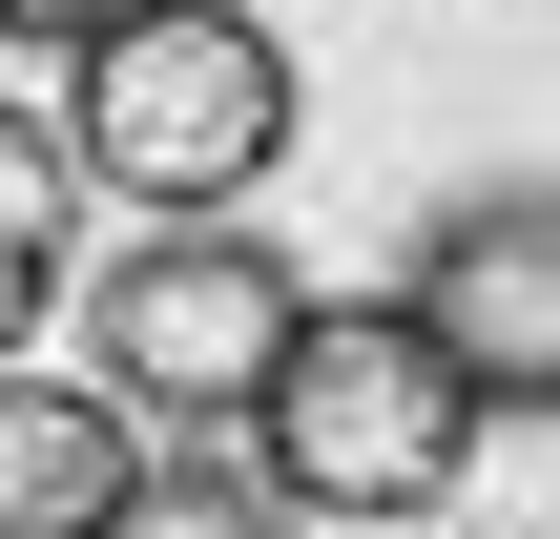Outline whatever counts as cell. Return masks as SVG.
<instances>
[{"label": "cell", "mask_w": 560, "mask_h": 539, "mask_svg": "<svg viewBox=\"0 0 560 539\" xmlns=\"http://www.w3.org/2000/svg\"><path fill=\"white\" fill-rule=\"evenodd\" d=\"M104 539H291V519H270L249 478H208V457H145V478H125V519H104Z\"/></svg>", "instance_id": "6"}, {"label": "cell", "mask_w": 560, "mask_h": 539, "mask_svg": "<svg viewBox=\"0 0 560 539\" xmlns=\"http://www.w3.org/2000/svg\"><path fill=\"white\" fill-rule=\"evenodd\" d=\"M104 21H125V0H0V42H62V62H83Z\"/></svg>", "instance_id": "9"}, {"label": "cell", "mask_w": 560, "mask_h": 539, "mask_svg": "<svg viewBox=\"0 0 560 539\" xmlns=\"http://www.w3.org/2000/svg\"><path fill=\"white\" fill-rule=\"evenodd\" d=\"M42 291H62V249H21V229H0V353L42 332Z\"/></svg>", "instance_id": "8"}, {"label": "cell", "mask_w": 560, "mask_h": 539, "mask_svg": "<svg viewBox=\"0 0 560 539\" xmlns=\"http://www.w3.org/2000/svg\"><path fill=\"white\" fill-rule=\"evenodd\" d=\"M478 415H499V395H478L395 291H312L229 436H249V499H270V519H436V499L478 478Z\"/></svg>", "instance_id": "1"}, {"label": "cell", "mask_w": 560, "mask_h": 539, "mask_svg": "<svg viewBox=\"0 0 560 539\" xmlns=\"http://www.w3.org/2000/svg\"><path fill=\"white\" fill-rule=\"evenodd\" d=\"M62 166L125 208H249L291 166V42L249 0H125L62 83Z\"/></svg>", "instance_id": "2"}, {"label": "cell", "mask_w": 560, "mask_h": 539, "mask_svg": "<svg viewBox=\"0 0 560 539\" xmlns=\"http://www.w3.org/2000/svg\"><path fill=\"white\" fill-rule=\"evenodd\" d=\"M291 312H312V270L270 249V229H208V208H166L104 291H83V353H104V395L125 415H166V436H229L249 415V374L291 353Z\"/></svg>", "instance_id": "3"}, {"label": "cell", "mask_w": 560, "mask_h": 539, "mask_svg": "<svg viewBox=\"0 0 560 539\" xmlns=\"http://www.w3.org/2000/svg\"><path fill=\"white\" fill-rule=\"evenodd\" d=\"M499 415H540L560 395V187L520 166V187H457L436 229H416V291H395Z\"/></svg>", "instance_id": "4"}, {"label": "cell", "mask_w": 560, "mask_h": 539, "mask_svg": "<svg viewBox=\"0 0 560 539\" xmlns=\"http://www.w3.org/2000/svg\"><path fill=\"white\" fill-rule=\"evenodd\" d=\"M125 478H145V415H125L104 374L62 395V374L0 353V539H104V519H125Z\"/></svg>", "instance_id": "5"}, {"label": "cell", "mask_w": 560, "mask_h": 539, "mask_svg": "<svg viewBox=\"0 0 560 539\" xmlns=\"http://www.w3.org/2000/svg\"><path fill=\"white\" fill-rule=\"evenodd\" d=\"M62 187H83V166H62V125H21V104H0V229H21V249H62Z\"/></svg>", "instance_id": "7"}]
</instances>
